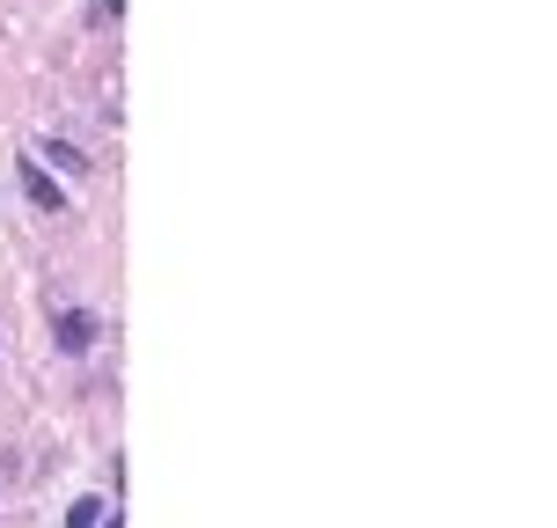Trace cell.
<instances>
[{
  "mask_svg": "<svg viewBox=\"0 0 557 528\" xmlns=\"http://www.w3.org/2000/svg\"><path fill=\"white\" fill-rule=\"evenodd\" d=\"M15 176H23V192L37 198L45 213H66V192H59V184H52V169L37 162V155H15Z\"/></svg>",
  "mask_w": 557,
  "mask_h": 528,
  "instance_id": "6da1fadb",
  "label": "cell"
},
{
  "mask_svg": "<svg viewBox=\"0 0 557 528\" xmlns=\"http://www.w3.org/2000/svg\"><path fill=\"white\" fill-rule=\"evenodd\" d=\"M66 528H103V500H74L66 506Z\"/></svg>",
  "mask_w": 557,
  "mask_h": 528,
  "instance_id": "277c9868",
  "label": "cell"
},
{
  "mask_svg": "<svg viewBox=\"0 0 557 528\" xmlns=\"http://www.w3.org/2000/svg\"><path fill=\"white\" fill-rule=\"evenodd\" d=\"M125 15V0H96V23H117Z\"/></svg>",
  "mask_w": 557,
  "mask_h": 528,
  "instance_id": "5b68a950",
  "label": "cell"
},
{
  "mask_svg": "<svg viewBox=\"0 0 557 528\" xmlns=\"http://www.w3.org/2000/svg\"><path fill=\"white\" fill-rule=\"evenodd\" d=\"M59 345H66V353H88V345H96V316H88V308H66V316H59Z\"/></svg>",
  "mask_w": 557,
  "mask_h": 528,
  "instance_id": "7a4b0ae2",
  "label": "cell"
},
{
  "mask_svg": "<svg viewBox=\"0 0 557 528\" xmlns=\"http://www.w3.org/2000/svg\"><path fill=\"white\" fill-rule=\"evenodd\" d=\"M37 162H52V169H82V176H88V155H82V147H66V139H37Z\"/></svg>",
  "mask_w": 557,
  "mask_h": 528,
  "instance_id": "3957f363",
  "label": "cell"
}]
</instances>
